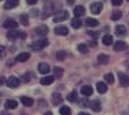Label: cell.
<instances>
[{"mask_svg":"<svg viewBox=\"0 0 129 115\" xmlns=\"http://www.w3.org/2000/svg\"><path fill=\"white\" fill-rule=\"evenodd\" d=\"M49 45V41H48L47 38H41L38 39V40H34L33 42L31 43V49L34 50V51H39V50H42L44 47Z\"/></svg>","mask_w":129,"mask_h":115,"instance_id":"1","label":"cell"},{"mask_svg":"<svg viewBox=\"0 0 129 115\" xmlns=\"http://www.w3.org/2000/svg\"><path fill=\"white\" fill-rule=\"evenodd\" d=\"M54 11L53 8V4L52 2H48L47 5H44V8H43V14H42V17L43 18H47L51 15L52 13Z\"/></svg>","mask_w":129,"mask_h":115,"instance_id":"2","label":"cell"},{"mask_svg":"<svg viewBox=\"0 0 129 115\" xmlns=\"http://www.w3.org/2000/svg\"><path fill=\"white\" fill-rule=\"evenodd\" d=\"M68 11L62 10V11H59L57 13L56 15L53 16V22L54 23H59V22H62V21H66L68 18Z\"/></svg>","mask_w":129,"mask_h":115,"instance_id":"3","label":"cell"},{"mask_svg":"<svg viewBox=\"0 0 129 115\" xmlns=\"http://www.w3.org/2000/svg\"><path fill=\"white\" fill-rule=\"evenodd\" d=\"M118 78H119V82H120L121 87H128L129 86V76L127 74L122 72L118 73Z\"/></svg>","mask_w":129,"mask_h":115,"instance_id":"4","label":"cell"},{"mask_svg":"<svg viewBox=\"0 0 129 115\" xmlns=\"http://www.w3.org/2000/svg\"><path fill=\"white\" fill-rule=\"evenodd\" d=\"M20 35H22V33H20L19 31H17V30H15V29L9 30V31L7 32V38H8L9 40H11V41H14V40H16V39H18Z\"/></svg>","mask_w":129,"mask_h":115,"instance_id":"5","label":"cell"},{"mask_svg":"<svg viewBox=\"0 0 129 115\" xmlns=\"http://www.w3.org/2000/svg\"><path fill=\"white\" fill-rule=\"evenodd\" d=\"M102 9H103V5L101 4V2H93V4L91 5V11L94 15L100 14L101 11H102Z\"/></svg>","mask_w":129,"mask_h":115,"instance_id":"6","label":"cell"},{"mask_svg":"<svg viewBox=\"0 0 129 115\" xmlns=\"http://www.w3.org/2000/svg\"><path fill=\"white\" fill-rule=\"evenodd\" d=\"M114 51H125V50L128 49V45L123 41H117L114 43V47H113Z\"/></svg>","mask_w":129,"mask_h":115,"instance_id":"7","label":"cell"},{"mask_svg":"<svg viewBox=\"0 0 129 115\" xmlns=\"http://www.w3.org/2000/svg\"><path fill=\"white\" fill-rule=\"evenodd\" d=\"M18 26V23L16 22L15 20H13V18H8V20H6L4 22V27L5 29H15V27Z\"/></svg>","mask_w":129,"mask_h":115,"instance_id":"8","label":"cell"},{"mask_svg":"<svg viewBox=\"0 0 129 115\" xmlns=\"http://www.w3.org/2000/svg\"><path fill=\"white\" fill-rule=\"evenodd\" d=\"M19 83H20V81L16 76H10L7 80V86H8L9 88H17V87L19 86Z\"/></svg>","mask_w":129,"mask_h":115,"instance_id":"9","label":"cell"},{"mask_svg":"<svg viewBox=\"0 0 129 115\" xmlns=\"http://www.w3.org/2000/svg\"><path fill=\"white\" fill-rule=\"evenodd\" d=\"M35 33L40 36H45L48 33H49V29H48L47 25H41V26H39L35 29Z\"/></svg>","mask_w":129,"mask_h":115,"instance_id":"10","label":"cell"},{"mask_svg":"<svg viewBox=\"0 0 129 115\" xmlns=\"http://www.w3.org/2000/svg\"><path fill=\"white\" fill-rule=\"evenodd\" d=\"M51 102L54 106H58V105H60L61 103H62V96L58 92H54L53 95L51 96Z\"/></svg>","mask_w":129,"mask_h":115,"instance_id":"11","label":"cell"},{"mask_svg":"<svg viewBox=\"0 0 129 115\" xmlns=\"http://www.w3.org/2000/svg\"><path fill=\"white\" fill-rule=\"evenodd\" d=\"M19 4V0H7L4 5V8L5 9H11V8H15V7L18 6Z\"/></svg>","mask_w":129,"mask_h":115,"instance_id":"12","label":"cell"},{"mask_svg":"<svg viewBox=\"0 0 129 115\" xmlns=\"http://www.w3.org/2000/svg\"><path fill=\"white\" fill-rule=\"evenodd\" d=\"M53 80H54L53 75H45V76H43L42 79L40 80V82L43 86H50V84L53 82Z\"/></svg>","mask_w":129,"mask_h":115,"instance_id":"13","label":"cell"},{"mask_svg":"<svg viewBox=\"0 0 129 115\" xmlns=\"http://www.w3.org/2000/svg\"><path fill=\"white\" fill-rule=\"evenodd\" d=\"M38 68H39V72H40L41 74H48L50 71V67L47 63H40L38 66Z\"/></svg>","mask_w":129,"mask_h":115,"instance_id":"14","label":"cell"},{"mask_svg":"<svg viewBox=\"0 0 129 115\" xmlns=\"http://www.w3.org/2000/svg\"><path fill=\"white\" fill-rule=\"evenodd\" d=\"M109 61H110L109 56L105 55V54H100L98 56V62L101 64V65H105V64H108L109 63Z\"/></svg>","mask_w":129,"mask_h":115,"instance_id":"15","label":"cell"},{"mask_svg":"<svg viewBox=\"0 0 129 115\" xmlns=\"http://www.w3.org/2000/svg\"><path fill=\"white\" fill-rule=\"evenodd\" d=\"M80 92H82L84 96L88 97V96H91L92 93H93V88H92L91 86H84V87H82V89H80Z\"/></svg>","mask_w":129,"mask_h":115,"instance_id":"16","label":"cell"},{"mask_svg":"<svg viewBox=\"0 0 129 115\" xmlns=\"http://www.w3.org/2000/svg\"><path fill=\"white\" fill-rule=\"evenodd\" d=\"M20 102H22V104L24 105V106H27V107L32 106V105L34 104L33 99H32V98H29V97H26V96L20 97Z\"/></svg>","mask_w":129,"mask_h":115,"instance_id":"17","label":"cell"},{"mask_svg":"<svg viewBox=\"0 0 129 115\" xmlns=\"http://www.w3.org/2000/svg\"><path fill=\"white\" fill-rule=\"evenodd\" d=\"M96 89H98V91L100 93H105L107 92V90H108V86L104 83V82H98L96 83Z\"/></svg>","mask_w":129,"mask_h":115,"instance_id":"18","label":"cell"},{"mask_svg":"<svg viewBox=\"0 0 129 115\" xmlns=\"http://www.w3.org/2000/svg\"><path fill=\"white\" fill-rule=\"evenodd\" d=\"M54 32L59 35H67L68 34V29L66 26H57L54 27Z\"/></svg>","mask_w":129,"mask_h":115,"instance_id":"19","label":"cell"},{"mask_svg":"<svg viewBox=\"0 0 129 115\" xmlns=\"http://www.w3.org/2000/svg\"><path fill=\"white\" fill-rule=\"evenodd\" d=\"M89 107H91L94 112H100L101 111V103L99 102L98 99H95V100H93V102H91Z\"/></svg>","mask_w":129,"mask_h":115,"instance_id":"20","label":"cell"},{"mask_svg":"<svg viewBox=\"0 0 129 115\" xmlns=\"http://www.w3.org/2000/svg\"><path fill=\"white\" fill-rule=\"evenodd\" d=\"M74 14H75V16H77V17H79V16H83L85 14V8L83 6H76L75 9H74Z\"/></svg>","mask_w":129,"mask_h":115,"instance_id":"21","label":"cell"},{"mask_svg":"<svg viewBox=\"0 0 129 115\" xmlns=\"http://www.w3.org/2000/svg\"><path fill=\"white\" fill-rule=\"evenodd\" d=\"M127 29L125 27V25H117L116 26V34L117 35H125Z\"/></svg>","mask_w":129,"mask_h":115,"instance_id":"22","label":"cell"},{"mask_svg":"<svg viewBox=\"0 0 129 115\" xmlns=\"http://www.w3.org/2000/svg\"><path fill=\"white\" fill-rule=\"evenodd\" d=\"M29 56H31V55H29L28 52H22V54H19L17 57H16V61L17 62H26L27 59H29Z\"/></svg>","mask_w":129,"mask_h":115,"instance_id":"23","label":"cell"},{"mask_svg":"<svg viewBox=\"0 0 129 115\" xmlns=\"http://www.w3.org/2000/svg\"><path fill=\"white\" fill-rule=\"evenodd\" d=\"M53 76L56 78V79H60V78H62V75H63V70L61 67H54L53 68Z\"/></svg>","mask_w":129,"mask_h":115,"instance_id":"24","label":"cell"},{"mask_svg":"<svg viewBox=\"0 0 129 115\" xmlns=\"http://www.w3.org/2000/svg\"><path fill=\"white\" fill-rule=\"evenodd\" d=\"M102 42H103V45H105V46H110L113 42V38H112L110 34H105L102 38Z\"/></svg>","mask_w":129,"mask_h":115,"instance_id":"25","label":"cell"},{"mask_svg":"<svg viewBox=\"0 0 129 115\" xmlns=\"http://www.w3.org/2000/svg\"><path fill=\"white\" fill-rule=\"evenodd\" d=\"M17 105H18V103L15 102V100H7L6 104H5V107L7 109H14L17 107Z\"/></svg>","mask_w":129,"mask_h":115,"instance_id":"26","label":"cell"},{"mask_svg":"<svg viewBox=\"0 0 129 115\" xmlns=\"http://www.w3.org/2000/svg\"><path fill=\"white\" fill-rule=\"evenodd\" d=\"M71 26H73L74 29H79V27L82 26V21L77 17L73 18V20H71Z\"/></svg>","mask_w":129,"mask_h":115,"instance_id":"27","label":"cell"},{"mask_svg":"<svg viewBox=\"0 0 129 115\" xmlns=\"http://www.w3.org/2000/svg\"><path fill=\"white\" fill-rule=\"evenodd\" d=\"M86 25L88 27H94V26H98L99 22L95 20V18H87L86 20Z\"/></svg>","mask_w":129,"mask_h":115,"instance_id":"28","label":"cell"},{"mask_svg":"<svg viewBox=\"0 0 129 115\" xmlns=\"http://www.w3.org/2000/svg\"><path fill=\"white\" fill-rule=\"evenodd\" d=\"M77 98H78V96H77V92H76V91H71V92L67 96V99L71 103L77 102Z\"/></svg>","mask_w":129,"mask_h":115,"instance_id":"29","label":"cell"},{"mask_svg":"<svg viewBox=\"0 0 129 115\" xmlns=\"http://www.w3.org/2000/svg\"><path fill=\"white\" fill-rule=\"evenodd\" d=\"M59 113H60V115H70L71 109H70V107H68V106H62L60 108V111H59Z\"/></svg>","mask_w":129,"mask_h":115,"instance_id":"30","label":"cell"},{"mask_svg":"<svg viewBox=\"0 0 129 115\" xmlns=\"http://www.w3.org/2000/svg\"><path fill=\"white\" fill-rule=\"evenodd\" d=\"M20 23H22L23 25H28V16H27V14H22L20 15Z\"/></svg>","mask_w":129,"mask_h":115,"instance_id":"31","label":"cell"},{"mask_svg":"<svg viewBox=\"0 0 129 115\" xmlns=\"http://www.w3.org/2000/svg\"><path fill=\"white\" fill-rule=\"evenodd\" d=\"M104 80L108 82L109 84H112L114 82V78H113V75L111 74V73H108V74H105L104 75Z\"/></svg>","mask_w":129,"mask_h":115,"instance_id":"32","label":"cell"},{"mask_svg":"<svg viewBox=\"0 0 129 115\" xmlns=\"http://www.w3.org/2000/svg\"><path fill=\"white\" fill-rule=\"evenodd\" d=\"M121 16H122L121 11L116 10V11H113V14H112L111 20H112V21H118V20H120V18H121Z\"/></svg>","mask_w":129,"mask_h":115,"instance_id":"33","label":"cell"},{"mask_svg":"<svg viewBox=\"0 0 129 115\" xmlns=\"http://www.w3.org/2000/svg\"><path fill=\"white\" fill-rule=\"evenodd\" d=\"M77 49H78V51L83 52V54H85V52L88 51V47H87L86 45H84V43H80V45H78Z\"/></svg>","mask_w":129,"mask_h":115,"instance_id":"34","label":"cell"},{"mask_svg":"<svg viewBox=\"0 0 129 115\" xmlns=\"http://www.w3.org/2000/svg\"><path fill=\"white\" fill-rule=\"evenodd\" d=\"M66 51H63V50H60V51H58L57 52V59H58V61H63L64 58H66Z\"/></svg>","mask_w":129,"mask_h":115,"instance_id":"35","label":"cell"},{"mask_svg":"<svg viewBox=\"0 0 129 115\" xmlns=\"http://www.w3.org/2000/svg\"><path fill=\"white\" fill-rule=\"evenodd\" d=\"M89 104H91V103H88V100H87L86 98H84V99H82V103H80V105H83V106H84V107L89 106Z\"/></svg>","mask_w":129,"mask_h":115,"instance_id":"36","label":"cell"},{"mask_svg":"<svg viewBox=\"0 0 129 115\" xmlns=\"http://www.w3.org/2000/svg\"><path fill=\"white\" fill-rule=\"evenodd\" d=\"M111 2L113 6H120L122 4V0H111Z\"/></svg>","mask_w":129,"mask_h":115,"instance_id":"37","label":"cell"},{"mask_svg":"<svg viewBox=\"0 0 129 115\" xmlns=\"http://www.w3.org/2000/svg\"><path fill=\"white\" fill-rule=\"evenodd\" d=\"M36 2H38V0H26L27 5H35Z\"/></svg>","mask_w":129,"mask_h":115,"instance_id":"38","label":"cell"},{"mask_svg":"<svg viewBox=\"0 0 129 115\" xmlns=\"http://www.w3.org/2000/svg\"><path fill=\"white\" fill-rule=\"evenodd\" d=\"M23 80H24L25 82H28V81H29V76H28V75H26V74H25L24 76H23Z\"/></svg>","mask_w":129,"mask_h":115,"instance_id":"39","label":"cell"},{"mask_svg":"<svg viewBox=\"0 0 129 115\" xmlns=\"http://www.w3.org/2000/svg\"><path fill=\"white\" fill-rule=\"evenodd\" d=\"M32 14H33V16L38 15V9H32Z\"/></svg>","mask_w":129,"mask_h":115,"instance_id":"40","label":"cell"},{"mask_svg":"<svg viewBox=\"0 0 129 115\" xmlns=\"http://www.w3.org/2000/svg\"><path fill=\"white\" fill-rule=\"evenodd\" d=\"M67 2H68V5H73L75 2V0H67Z\"/></svg>","mask_w":129,"mask_h":115,"instance_id":"41","label":"cell"},{"mask_svg":"<svg viewBox=\"0 0 129 115\" xmlns=\"http://www.w3.org/2000/svg\"><path fill=\"white\" fill-rule=\"evenodd\" d=\"M1 115H10V114H9V112L4 111V112H2V113H1Z\"/></svg>","mask_w":129,"mask_h":115,"instance_id":"42","label":"cell"},{"mask_svg":"<svg viewBox=\"0 0 129 115\" xmlns=\"http://www.w3.org/2000/svg\"><path fill=\"white\" fill-rule=\"evenodd\" d=\"M43 115H53V114H52L51 112H45V113L43 114Z\"/></svg>","mask_w":129,"mask_h":115,"instance_id":"43","label":"cell"},{"mask_svg":"<svg viewBox=\"0 0 129 115\" xmlns=\"http://www.w3.org/2000/svg\"><path fill=\"white\" fill-rule=\"evenodd\" d=\"M78 115H89L88 113H85V112H82V113H79Z\"/></svg>","mask_w":129,"mask_h":115,"instance_id":"44","label":"cell"},{"mask_svg":"<svg viewBox=\"0 0 129 115\" xmlns=\"http://www.w3.org/2000/svg\"><path fill=\"white\" fill-rule=\"evenodd\" d=\"M20 36H22V39H25V36H26V34H25V33H22V35H20Z\"/></svg>","mask_w":129,"mask_h":115,"instance_id":"45","label":"cell"},{"mask_svg":"<svg viewBox=\"0 0 129 115\" xmlns=\"http://www.w3.org/2000/svg\"><path fill=\"white\" fill-rule=\"evenodd\" d=\"M127 1H129V0H127Z\"/></svg>","mask_w":129,"mask_h":115,"instance_id":"46","label":"cell"}]
</instances>
